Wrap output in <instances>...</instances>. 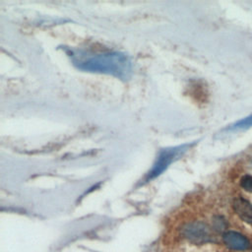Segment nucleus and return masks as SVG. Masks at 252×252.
Masks as SVG:
<instances>
[{
    "label": "nucleus",
    "mask_w": 252,
    "mask_h": 252,
    "mask_svg": "<svg viewBox=\"0 0 252 252\" xmlns=\"http://www.w3.org/2000/svg\"><path fill=\"white\" fill-rule=\"evenodd\" d=\"M73 64L84 71L112 75L120 79L129 78L132 66L129 58L121 52L94 53L84 50L68 49Z\"/></svg>",
    "instance_id": "obj_1"
},
{
    "label": "nucleus",
    "mask_w": 252,
    "mask_h": 252,
    "mask_svg": "<svg viewBox=\"0 0 252 252\" xmlns=\"http://www.w3.org/2000/svg\"><path fill=\"white\" fill-rule=\"evenodd\" d=\"M252 127V114L244 117L241 120H238L237 122L233 123L229 127H227V130H237V129H247Z\"/></svg>",
    "instance_id": "obj_6"
},
{
    "label": "nucleus",
    "mask_w": 252,
    "mask_h": 252,
    "mask_svg": "<svg viewBox=\"0 0 252 252\" xmlns=\"http://www.w3.org/2000/svg\"><path fill=\"white\" fill-rule=\"evenodd\" d=\"M193 144H183L180 146L160 150L152 169L147 174L146 181L148 182L160 175L174 160L179 158Z\"/></svg>",
    "instance_id": "obj_2"
},
{
    "label": "nucleus",
    "mask_w": 252,
    "mask_h": 252,
    "mask_svg": "<svg viewBox=\"0 0 252 252\" xmlns=\"http://www.w3.org/2000/svg\"><path fill=\"white\" fill-rule=\"evenodd\" d=\"M224 244L232 250H245L249 247V240L236 231H226L222 236Z\"/></svg>",
    "instance_id": "obj_4"
},
{
    "label": "nucleus",
    "mask_w": 252,
    "mask_h": 252,
    "mask_svg": "<svg viewBox=\"0 0 252 252\" xmlns=\"http://www.w3.org/2000/svg\"><path fill=\"white\" fill-rule=\"evenodd\" d=\"M232 207L236 215L245 222L252 225V204L243 198L233 200Z\"/></svg>",
    "instance_id": "obj_5"
},
{
    "label": "nucleus",
    "mask_w": 252,
    "mask_h": 252,
    "mask_svg": "<svg viewBox=\"0 0 252 252\" xmlns=\"http://www.w3.org/2000/svg\"><path fill=\"white\" fill-rule=\"evenodd\" d=\"M240 186L244 190L252 193V176L251 175L242 176L240 179Z\"/></svg>",
    "instance_id": "obj_7"
},
{
    "label": "nucleus",
    "mask_w": 252,
    "mask_h": 252,
    "mask_svg": "<svg viewBox=\"0 0 252 252\" xmlns=\"http://www.w3.org/2000/svg\"><path fill=\"white\" fill-rule=\"evenodd\" d=\"M214 228L218 231H221L224 229L225 227V220L222 218V217H220V216H217L214 218Z\"/></svg>",
    "instance_id": "obj_8"
},
{
    "label": "nucleus",
    "mask_w": 252,
    "mask_h": 252,
    "mask_svg": "<svg viewBox=\"0 0 252 252\" xmlns=\"http://www.w3.org/2000/svg\"><path fill=\"white\" fill-rule=\"evenodd\" d=\"M181 233L187 240L195 244H203L213 240V234L210 226L200 220L186 222L181 228Z\"/></svg>",
    "instance_id": "obj_3"
}]
</instances>
